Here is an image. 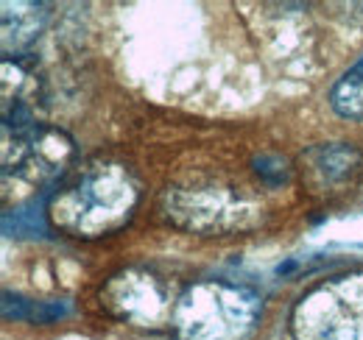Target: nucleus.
Here are the masks:
<instances>
[{
	"label": "nucleus",
	"mask_w": 363,
	"mask_h": 340,
	"mask_svg": "<svg viewBox=\"0 0 363 340\" xmlns=\"http://www.w3.org/2000/svg\"><path fill=\"white\" fill-rule=\"evenodd\" d=\"M140 178L121 162L70 170L48 196V223L67 237L98 240L123 229L140 204Z\"/></svg>",
	"instance_id": "f257e3e1"
},
{
	"label": "nucleus",
	"mask_w": 363,
	"mask_h": 340,
	"mask_svg": "<svg viewBox=\"0 0 363 340\" xmlns=\"http://www.w3.org/2000/svg\"><path fill=\"white\" fill-rule=\"evenodd\" d=\"M76 142L67 131L37 120V115H3V190H56L73 170Z\"/></svg>",
	"instance_id": "f03ea898"
},
{
	"label": "nucleus",
	"mask_w": 363,
	"mask_h": 340,
	"mask_svg": "<svg viewBox=\"0 0 363 340\" xmlns=\"http://www.w3.org/2000/svg\"><path fill=\"white\" fill-rule=\"evenodd\" d=\"M260 312L257 290L229 279H199L177 296L171 329L179 340H246Z\"/></svg>",
	"instance_id": "7ed1b4c3"
},
{
	"label": "nucleus",
	"mask_w": 363,
	"mask_h": 340,
	"mask_svg": "<svg viewBox=\"0 0 363 340\" xmlns=\"http://www.w3.org/2000/svg\"><path fill=\"white\" fill-rule=\"evenodd\" d=\"M294 340H363V268L333 273L296 298Z\"/></svg>",
	"instance_id": "20e7f679"
},
{
	"label": "nucleus",
	"mask_w": 363,
	"mask_h": 340,
	"mask_svg": "<svg viewBox=\"0 0 363 340\" xmlns=\"http://www.w3.org/2000/svg\"><path fill=\"white\" fill-rule=\"evenodd\" d=\"M160 210L174 226L204 237L249 232L263 220V210L255 201L218 184L168 187Z\"/></svg>",
	"instance_id": "39448f33"
},
{
	"label": "nucleus",
	"mask_w": 363,
	"mask_h": 340,
	"mask_svg": "<svg viewBox=\"0 0 363 340\" xmlns=\"http://www.w3.org/2000/svg\"><path fill=\"white\" fill-rule=\"evenodd\" d=\"M101 307L140 329L171 327L177 298L171 296L168 282L151 268H123L101 288Z\"/></svg>",
	"instance_id": "423d86ee"
},
{
	"label": "nucleus",
	"mask_w": 363,
	"mask_h": 340,
	"mask_svg": "<svg viewBox=\"0 0 363 340\" xmlns=\"http://www.w3.org/2000/svg\"><path fill=\"white\" fill-rule=\"evenodd\" d=\"M363 170V154L347 142H321L299 157V173L311 196L333 198L347 193Z\"/></svg>",
	"instance_id": "0eeeda50"
},
{
	"label": "nucleus",
	"mask_w": 363,
	"mask_h": 340,
	"mask_svg": "<svg viewBox=\"0 0 363 340\" xmlns=\"http://www.w3.org/2000/svg\"><path fill=\"white\" fill-rule=\"evenodd\" d=\"M3 56H20L31 42L45 31L48 6L45 3H26V0H6L3 6Z\"/></svg>",
	"instance_id": "6e6552de"
},
{
	"label": "nucleus",
	"mask_w": 363,
	"mask_h": 340,
	"mask_svg": "<svg viewBox=\"0 0 363 340\" xmlns=\"http://www.w3.org/2000/svg\"><path fill=\"white\" fill-rule=\"evenodd\" d=\"M330 106L347 120H363V56L333 84Z\"/></svg>",
	"instance_id": "1a4fd4ad"
},
{
	"label": "nucleus",
	"mask_w": 363,
	"mask_h": 340,
	"mask_svg": "<svg viewBox=\"0 0 363 340\" xmlns=\"http://www.w3.org/2000/svg\"><path fill=\"white\" fill-rule=\"evenodd\" d=\"M65 312H67L65 304H56V301H31V298L3 293V318L6 321L14 318V321H28V324H53Z\"/></svg>",
	"instance_id": "9d476101"
}]
</instances>
